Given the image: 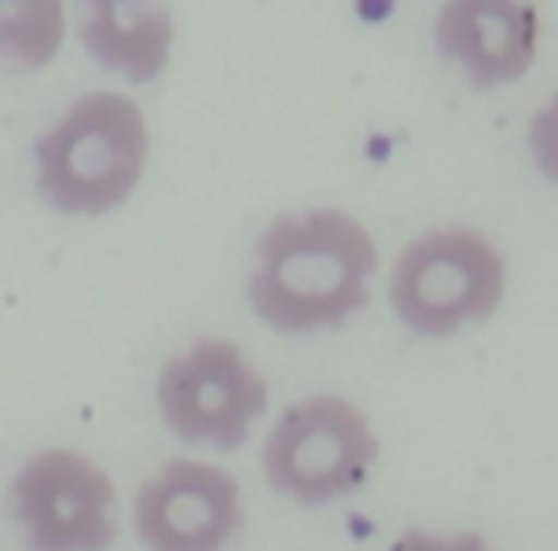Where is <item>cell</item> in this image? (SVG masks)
I'll return each instance as SVG.
<instances>
[{
  "mask_svg": "<svg viewBox=\"0 0 558 551\" xmlns=\"http://www.w3.org/2000/svg\"><path fill=\"white\" fill-rule=\"evenodd\" d=\"M379 268L375 238L341 207L276 215L256 238L245 296L253 314L279 334H318L356 319Z\"/></svg>",
  "mask_w": 558,
  "mask_h": 551,
  "instance_id": "6da1fadb",
  "label": "cell"
},
{
  "mask_svg": "<svg viewBox=\"0 0 558 551\" xmlns=\"http://www.w3.org/2000/svg\"><path fill=\"white\" fill-rule=\"evenodd\" d=\"M35 188L58 215H108L142 184L149 123L126 93H81L35 139Z\"/></svg>",
  "mask_w": 558,
  "mask_h": 551,
  "instance_id": "7a4b0ae2",
  "label": "cell"
},
{
  "mask_svg": "<svg viewBox=\"0 0 558 551\" xmlns=\"http://www.w3.org/2000/svg\"><path fill=\"white\" fill-rule=\"evenodd\" d=\"M505 253L471 226H448L413 238L390 268L395 319L417 337H451L486 322L505 303Z\"/></svg>",
  "mask_w": 558,
  "mask_h": 551,
  "instance_id": "3957f363",
  "label": "cell"
},
{
  "mask_svg": "<svg viewBox=\"0 0 558 551\" xmlns=\"http://www.w3.org/2000/svg\"><path fill=\"white\" fill-rule=\"evenodd\" d=\"M379 464V436L344 395H306L271 426L260 452L264 479L299 505L356 494Z\"/></svg>",
  "mask_w": 558,
  "mask_h": 551,
  "instance_id": "277c9868",
  "label": "cell"
},
{
  "mask_svg": "<svg viewBox=\"0 0 558 551\" xmlns=\"http://www.w3.org/2000/svg\"><path fill=\"white\" fill-rule=\"evenodd\" d=\"M157 410L184 444L241 448L268 410V380L230 337H199L157 372Z\"/></svg>",
  "mask_w": 558,
  "mask_h": 551,
  "instance_id": "5b68a950",
  "label": "cell"
},
{
  "mask_svg": "<svg viewBox=\"0 0 558 551\" xmlns=\"http://www.w3.org/2000/svg\"><path fill=\"white\" fill-rule=\"evenodd\" d=\"M9 494L27 551H108L116 543L119 490L85 452H35L20 464Z\"/></svg>",
  "mask_w": 558,
  "mask_h": 551,
  "instance_id": "8992f818",
  "label": "cell"
},
{
  "mask_svg": "<svg viewBox=\"0 0 558 551\" xmlns=\"http://www.w3.org/2000/svg\"><path fill=\"white\" fill-rule=\"evenodd\" d=\"M241 525V482L207 459H169L134 494V532L146 551H226Z\"/></svg>",
  "mask_w": 558,
  "mask_h": 551,
  "instance_id": "52a82bcc",
  "label": "cell"
},
{
  "mask_svg": "<svg viewBox=\"0 0 558 551\" xmlns=\"http://www.w3.org/2000/svg\"><path fill=\"white\" fill-rule=\"evenodd\" d=\"M433 43L474 88L512 85L539 55V9L520 0H451L436 12Z\"/></svg>",
  "mask_w": 558,
  "mask_h": 551,
  "instance_id": "ba28073f",
  "label": "cell"
},
{
  "mask_svg": "<svg viewBox=\"0 0 558 551\" xmlns=\"http://www.w3.org/2000/svg\"><path fill=\"white\" fill-rule=\"evenodd\" d=\"M172 39V12L154 0H93L81 16V43L93 62L131 85H149L161 77Z\"/></svg>",
  "mask_w": 558,
  "mask_h": 551,
  "instance_id": "9c48e42d",
  "label": "cell"
},
{
  "mask_svg": "<svg viewBox=\"0 0 558 551\" xmlns=\"http://www.w3.org/2000/svg\"><path fill=\"white\" fill-rule=\"evenodd\" d=\"M65 43L62 0H0V73L47 70Z\"/></svg>",
  "mask_w": 558,
  "mask_h": 551,
  "instance_id": "30bf717a",
  "label": "cell"
},
{
  "mask_svg": "<svg viewBox=\"0 0 558 551\" xmlns=\"http://www.w3.org/2000/svg\"><path fill=\"white\" fill-rule=\"evenodd\" d=\"M390 551H494V543L478 532H425V528H405Z\"/></svg>",
  "mask_w": 558,
  "mask_h": 551,
  "instance_id": "8fae6325",
  "label": "cell"
}]
</instances>
